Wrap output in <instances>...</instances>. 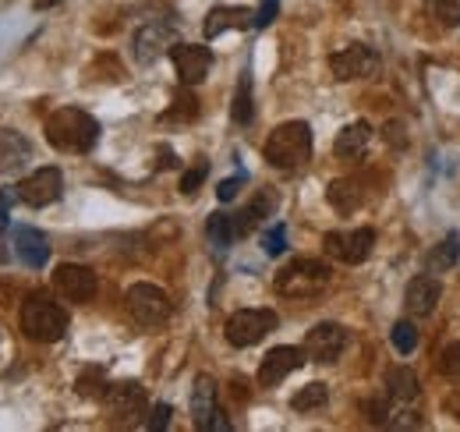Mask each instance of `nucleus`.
I'll list each match as a JSON object with an SVG mask.
<instances>
[{"instance_id": "obj_1", "label": "nucleus", "mask_w": 460, "mask_h": 432, "mask_svg": "<svg viewBox=\"0 0 460 432\" xmlns=\"http://www.w3.org/2000/svg\"><path fill=\"white\" fill-rule=\"evenodd\" d=\"M46 142L61 153H89L99 142V120L79 107H61L46 120Z\"/></svg>"}, {"instance_id": "obj_2", "label": "nucleus", "mask_w": 460, "mask_h": 432, "mask_svg": "<svg viewBox=\"0 0 460 432\" xmlns=\"http://www.w3.org/2000/svg\"><path fill=\"white\" fill-rule=\"evenodd\" d=\"M266 163H273L280 170H294L301 163L312 160V128L305 120H287L273 128V135L266 138Z\"/></svg>"}, {"instance_id": "obj_3", "label": "nucleus", "mask_w": 460, "mask_h": 432, "mask_svg": "<svg viewBox=\"0 0 460 432\" xmlns=\"http://www.w3.org/2000/svg\"><path fill=\"white\" fill-rule=\"evenodd\" d=\"M21 329L36 344H54L68 333V312L50 298V295H29L21 302Z\"/></svg>"}, {"instance_id": "obj_4", "label": "nucleus", "mask_w": 460, "mask_h": 432, "mask_svg": "<svg viewBox=\"0 0 460 432\" xmlns=\"http://www.w3.org/2000/svg\"><path fill=\"white\" fill-rule=\"evenodd\" d=\"M326 287H330V266L319 259H294L276 273V291L283 298L308 302V298H319Z\"/></svg>"}, {"instance_id": "obj_5", "label": "nucleus", "mask_w": 460, "mask_h": 432, "mask_svg": "<svg viewBox=\"0 0 460 432\" xmlns=\"http://www.w3.org/2000/svg\"><path fill=\"white\" fill-rule=\"evenodd\" d=\"M276 326H280V316H276L273 309H241V312H234L230 320H227V344H234V347H252V344H259L266 333H273Z\"/></svg>"}, {"instance_id": "obj_6", "label": "nucleus", "mask_w": 460, "mask_h": 432, "mask_svg": "<svg viewBox=\"0 0 460 432\" xmlns=\"http://www.w3.org/2000/svg\"><path fill=\"white\" fill-rule=\"evenodd\" d=\"M128 312L138 326H163L171 320V298L156 284H131L128 287Z\"/></svg>"}, {"instance_id": "obj_7", "label": "nucleus", "mask_w": 460, "mask_h": 432, "mask_svg": "<svg viewBox=\"0 0 460 432\" xmlns=\"http://www.w3.org/2000/svg\"><path fill=\"white\" fill-rule=\"evenodd\" d=\"M372 245H375V230L372 227H358V230H330L322 237V248L326 255L347 262V266H358L372 255Z\"/></svg>"}, {"instance_id": "obj_8", "label": "nucleus", "mask_w": 460, "mask_h": 432, "mask_svg": "<svg viewBox=\"0 0 460 432\" xmlns=\"http://www.w3.org/2000/svg\"><path fill=\"white\" fill-rule=\"evenodd\" d=\"M61 192H64V178H61L57 167H39L36 174H29V178L18 185V199H21L25 206H32V210H43V206L57 203Z\"/></svg>"}, {"instance_id": "obj_9", "label": "nucleus", "mask_w": 460, "mask_h": 432, "mask_svg": "<svg viewBox=\"0 0 460 432\" xmlns=\"http://www.w3.org/2000/svg\"><path fill=\"white\" fill-rule=\"evenodd\" d=\"M54 287H57V295H64L68 302L86 305V302H92V298H96L99 280H96V273H92L89 266L64 262V266H57V273H54Z\"/></svg>"}, {"instance_id": "obj_10", "label": "nucleus", "mask_w": 460, "mask_h": 432, "mask_svg": "<svg viewBox=\"0 0 460 432\" xmlns=\"http://www.w3.org/2000/svg\"><path fill=\"white\" fill-rule=\"evenodd\" d=\"M103 401H106V411L113 415V422H121V426H135L138 415L146 411V390L138 383H113V386H106Z\"/></svg>"}, {"instance_id": "obj_11", "label": "nucleus", "mask_w": 460, "mask_h": 432, "mask_svg": "<svg viewBox=\"0 0 460 432\" xmlns=\"http://www.w3.org/2000/svg\"><path fill=\"white\" fill-rule=\"evenodd\" d=\"M375 68H379V57H375V50L365 46V43H351V46H344V50H337L330 57V71L340 82L368 79V75H375Z\"/></svg>"}, {"instance_id": "obj_12", "label": "nucleus", "mask_w": 460, "mask_h": 432, "mask_svg": "<svg viewBox=\"0 0 460 432\" xmlns=\"http://www.w3.org/2000/svg\"><path fill=\"white\" fill-rule=\"evenodd\" d=\"M171 61H174V71H178L184 86H198L213 71V50L198 46V43H174Z\"/></svg>"}, {"instance_id": "obj_13", "label": "nucleus", "mask_w": 460, "mask_h": 432, "mask_svg": "<svg viewBox=\"0 0 460 432\" xmlns=\"http://www.w3.org/2000/svg\"><path fill=\"white\" fill-rule=\"evenodd\" d=\"M347 347V329L340 323H319L305 336V354L312 361H337Z\"/></svg>"}, {"instance_id": "obj_14", "label": "nucleus", "mask_w": 460, "mask_h": 432, "mask_svg": "<svg viewBox=\"0 0 460 432\" xmlns=\"http://www.w3.org/2000/svg\"><path fill=\"white\" fill-rule=\"evenodd\" d=\"M178 39H174V25L171 21H149L135 32L131 46H135V61L138 64H153L163 50H171Z\"/></svg>"}, {"instance_id": "obj_15", "label": "nucleus", "mask_w": 460, "mask_h": 432, "mask_svg": "<svg viewBox=\"0 0 460 432\" xmlns=\"http://www.w3.org/2000/svg\"><path fill=\"white\" fill-rule=\"evenodd\" d=\"M305 347H290V344H283V347H273L266 358H263V365H259V383L263 386H280L294 369H301L305 365Z\"/></svg>"}, {"instance_id": "obj_16", "label": "nucleus", "mask_w": 460, "mask_h": 432, "mask_svg": "<svg viewBox=\"0 0 460 432\" xmlns=\"http://www.w3.org/2000/svg\"><path fill=\"white\" fill-rule=\"evenodd\" d=\"M248 25H255V11L220 4V7H213V11L205 14L202 32H205V39H216V36H220V32H227V29H248Z\"/></svg>"}, {"instance_id": "obj_17", "label": "nucleus", "mask_w": 460, "mask_h": 432, "mask_svg": "<svg viewBox=\"0 0 460 432\" xmlns=\"http://www.w3.org/2000/svg\"><path fill=\"white\" fill-rule=\"evenodd\" d=\"M14 252H18V259H21L29 270H43V266L50 262V245H46V237H43L39 230H32V227H14Z\"/></svg>"}, {"instance_id": "obj_18", "label": "nucleus", "mask_w": 460, "mask_h": 432, "mask_svg": "<svg viewBox=\"0 0 460 432\" xmlns=\"http://www.w3.org/2000/svg\"><path fill=\"white\" fill-rule=\"evenodd\" d=\"M439 295H443V287H439L436 273L414 277V280L407 284V298H404V302H407V312H411V316H429V312H436Z\"/></svg>"}, {"instance_id": "obj_19", "label": "nucleus", "mask_w": 460, "mask_h": 432, "mask_svg": "<svg viewBox=\"0 0 460 432\" xmlns=\"http://www.w3.org/2000/svg\"><path fill=\"white\" fill-rule=\"evenodd\" d=\"M32 160V145L21 131L0 128V174H18Z\"/></svg>"}, {"instance_id": "obj_20", "label": "nucleus", "mask_w": 460, "mask_h": 432, "mask_svg": "<svg viewBox=\"0 0 460 432\" xmlns=\"http://www.w3.org/2000/svg\"><path fill=\"white\" fill-rule=\"evenodd\" d=\"M326 203L337 210V213H355L358 206H365V185L358 178H340L326 188Z\"/></svg>"}, {"instance_id": "obj_21", "label": "nucleus", "mask_w": 460, "mask_h": 432, "mask_svg": "<svg viewBox=\"0 0 460 432\" xmlns=\"http://www.w3.org/2000/svg\"><path fill=\"white\" fill-rule=\"evenodd\" d=\"M418 376L411 369H389L386 372V401L393 404H418Z\"/></svg>"}, {"instance_id": "obj_22", "label": "nucleus", "mask_w": 460, "mask_h": 432, "mask_svg": "<svg viewBox=\"0 0 460 432\" xmlns=\"http://www.w3.org/2000/svg\"><path fill=\"white\" fill-rule=\"evenodd\" d=\"M191 415H195V426L205 429L209 419L216 415V383L209 376H198L195 379V390H191Z\"/></svg>"}, {"instance_id": "obj_23", "label": "nucleus", "mask_w": 460, "mask_h": 432, "mask_svg": "<svg viewBox=\"0 0 460 432\" xmlns=\"http://www.w3.org/2000/svg\"><path fill=\"white\" fill-rule=\"evenodd\" d=\"M368 138H372V128H368L365 120H355V124H347V128L337 135L333 153H337L340 160H358V156L365 153Z\"/></svg>"}, {"instance_id": "obj_24", "label": "nucleus", "mask_w": 460, "mask_h": 432, "mask_svg": "<svg viewBox=\"0 0 460 432\" xmlns=\"http://www.w3.org/2000/svg\"><path fill=\"white\" fill-rule=\"evenodd\" d=\"M276 210V192H259L241 213H234V230H238V237L241 234H248L255 223H263L266 216H273Z\"/></svg>"}, {"instance_id": "obj_25", "label": "nucleus", "mask_w": 460, "mask_h": 432, "mask_svg": "<svg viewBox=\"0 0 460 432\" xmlns=\"http://www.w3.org/2000/svg\"><path fill=\"white\" fill-rule=\"evenodd\" d=\"M460 259V234L457 230H450L432 252H429V259H425V270L429 273H447V270H454Z\"/></svg>"}, {"instance_id": "obj_26", "label": "nucleus", "mask_w": 460, "mask_h": 432, "mask_svg": "<svg viewBox=\"0 0 460 432\" xmlns=\"http://www.w3.org/2000/svg\"><path fill=\"white\" fill-rule=\"evenodd\" d=\"M205 237H209L213 252H216V255H223V252L234 245V237H238V230H234V216L213 213L209 216V223H205Z\"/></svg>"}, {"instance_id": "obj_27", "label": "nucleus", "mask_w": 460, "mask_h": 432, "mask_svg": "<svg viewBox=\"0 0 460 432\" xmlns=\"http://www.w3.org/2000/svg\"><path fill=\"white\" fill-rule=\"evenodd\" d=\"M326 401H330V390H326V383H308L301 394H294L290 408H294L297 415H308V411H319Z\"/></svg>"}, {"instance_id": "obj_28", "label": "nucleus", "mask_w": 460, "mask_h": 432, "mask_svg": "<svg viewBox=\"0 0 460 432\" xmlns=\"http://www.w3.org/2000/svg\"><path fill=\"white\" fill-rule=\"evenodd\" d=\"M230 113H234L238 124H252V117H255V107H252V79H248V75H241V82H238Z\"/></svg>"}, {"instance_id": "obj_29", "label": "nucleus", "mask_w": 460, "mask_h": 432, "mask_svg": "<svg viewBox=\"0 0 460 432\" xmlns=\"http://www.w3.org/2000/svg\"><path fill=\"white\" fill-rule=\"evenodd\" d=\"M436 369H439V376H447V379H460V340L447 344V347L439 351Z\"/></svg>"}, {"instance_id": "obj_30", "label": "nucleus", "mask_w": 460, "mask_h": 432, "mask_svg": "<svg viewBox=\"0 0 460 432\" xmlns=\"http://www.w3.org/2000/svg\"><path fill=\"white\" fill-rule=\"evenodd\" d=\"M389 336H393V347H397L400 354H411V351L418 347V329L407 323V320H400V323L393 326V333H389Z\"/></svg>"}, {"instance_id": "obj_31", "label": "nucleus", "mask_w": 460, "mask_h": 432, "mask_svg": "<svg viewBox=\"0 0 460 432\" xmlns=\"http://www.w3.org/2000/svg\"><path fill=\"white\" fill-rule=\"evenodd\" d=\"M195 117H198V100L191 93H181L174 100V107L163 113V120H195Z\"/></svg>"}, {"instance_id": "obj_32", "label": "nucleus", "mask_w": 460, "mask_h": 432, "mask_svg": "<svg viewBox=\"0 0 460 432\" xmlns=\"http://www.w3.org/2000/svg\"><path fill=\"white\" fill-rule=\"evenodd\" d=\"M79 394H82V397H103V394H106L103 369H89V372H82V379H79Z\"/></svg>"}, {"instance_id": "obj_33", "label": "nucleus", "mask_w": 460, "mask_h": 432, "mask_svg": "<svg viewBox=\"0 0 460 432\" xmlns=\"http://www.w3.org/2000/svg\"><path fill=\"white\" fill-rule=\"evenodd\" d=\"M436 18L443 29H457L460 25V0H436Z\"/></svg>"}, {"instance_id": "obj_34", "label": "nucleus", "mask_w": 460, "mask_h": 432, "mask_svg": "<svg viewBox=\"0 0 460 432\" xmlns=\"http://www.w3.org/2000/svg\"><path fill=\"white\" fill-rule=\"evenodd\" d=\"M205 174H209V163H205V160H198L191 170H184V178H181V192H184V195H195V192H198V185L205 181Z\"/></svg>"}, {"instance_id": "obj_35", "label": "nucleus", "mask_w": 460, "mask_h": 432, "mask_svg": "<svg viewBox=\"0 0 460 432\" xmlns=\"http://www.w3.org/2000/svg\"><path fill=\"white\" fill-rule=\"evenodd\" d=\"M283 248H287V227L276 223V227H270V230L263 234V252H266V255H280Z\"/></svg>"}, {"instance_id": "obj_36", "label": "nucleus", "mask_w": 460, "mask_h": 432, "mask_svg": "<svg viewBox=\"0 0 460 432\" xmlns=\"http://www.w3.org/2000/svg\"><path fill=\"white\" fill-rule=\"evenodd\" d=\"M245 181H248V174H245V170H238L234 178L220 181V185H216V199H220V203H230V199L241 192V185H245Z\"/></svg>"}, {"instance_id": "obj_37", "label": "nucleus", "mask_w": 460, "mask_h": 432, "mask_svg": "<svg viewBox=\"0 0 460 432\" xmlns=\"http://www.w3.org/2000/svg\"><path fill=\"white\" fill-rule=\"evenodd\" d=\"M276 11H280V0H263V4H259V11H255V29L273 25Z\"/></svg>"}, {"instance_id": "obj_38", "label": "nucleus", "mask_w": 460, "mask_h": 432, "mask_svg": "<svg viewBox=\"0 0 460 432\" xmlns=\"http://www.w3.org/2000/svg\"><path fill=\"white\" fill-rule=\"evenodd\" d=\"M167 422H171V404H156L153 415H149V429L153 432L167 429Z\"/></svg>"}, {"instance_id": "obj_39", "label": "nucleus", "mask_w": 460, "mask_h": 432, "mask_svg": "<svg viewBox=\"0 0 460 432\" xmlns=\"http://www.w3.org/2000/svg\"><path fill=\"white\" fill-rule=\"evenodd\" d=\"M11 259V245H7V216L0 210V262H7Z\"/></svg>"}, {"instance_id": "obj_40", "label": "nucleus", "mask_w": 460, "mask_h": 432, "mask_svg": "<svg viewBox=\"0 0 460 432\" xmlns=\"http://www.w3.org/2000/svg\"><path fill=\"white\" fill-rule=\"evenodd\" d=\"M205 432H230V422L223 419V411L216 408V415L209 419V426H205Z\"/></svg>"}, {"instance_id": "obj_41", "label": "nucleus", "mask_w": 460, "mask_h": 432, "mask_svg": "<svg viewBox=\"0 0 460 432\" xmlns=\"http://www.w3.org/2000/svg\"><path fill=\"white\" fill-rule=\"evenodd\" d=\"M61 0H36V11H46V7H57Z\"/></svg>"}]
</instances>
